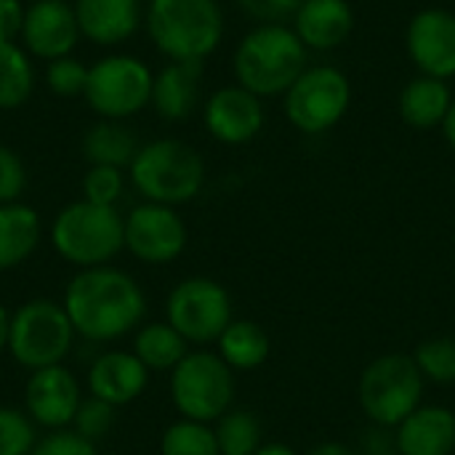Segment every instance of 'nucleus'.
I'll return each instance as SVG.
<instances>
[{"label": "nucleus", "instance_id": "nucleus-1", "mask_svg": "<svg viewBox=\"0 0 455 455\" xmlns=\"http://www.w3.org/2000/svg\"><path fill=\"white\" fill-rule=\"evenodd\" d=\"M61 307L80 339L107 344L144 325L147 296L128 272L107 264L80 269L67 283Z\"/></svg>", "mask_w": 455, "mask_h": 455}, {"label": "nucleus", "instance_id": "nucleus-2", "mask_svg": "<svg viewBox=\"0 0 455 455\" xmlns=\"http://www.w3.org/2000/svg\"><path fill=\"white\" fill-rule=\"evenodd\" d=\"M144 27L168 61L203 64L221 45L224 13L219 0H149Z\"/></svg>", "mask_w": 455, "mask_h": 455}, {"label": "nucleus", "instance_id": "nucleus-3", "mask_svg": "<svg viewBox=\"0 0 455 455\" xmlns=\"http://www.w3.org/2000/svg\"><path fill=\"white\" fill-rule=\"evenodd\" d=\"M232 69L237 85L259 99L285 96L296 77L307 69V45L293 27L259 24L235 48Z\"/></svg>", "mask_w": 455, "mask_h": 455}, {"label": "nucleus", "instance_id": "nucleus-4", "mask_svg": "<svg viewBox=\"0 0 455 455\" xmlns=\"http://www.w3.org/2000/svg\"><path fill=\"white\" fill-rule=\"evenodd\" d=\"M51 248L72 267H107L125 251V216L112 205L75 200L64 205L48 229Z\"/></svg>", "mask_w": 455, "mask_h": 455}, {"label": "nucleus", "instance_id": "nucleus-5", "mask_svg": "<svg viewBox=\"0 0 455 455\" xmlns=\"http://www.w3.org/2000/svg\"><path fill=\"white\" fill-rule=\"evenodd\" d=\"M128 179L147 203L176 208L200 195L205 163L200 152L181 139H152L139 147L128 165Z\"/></svg>", "mask_w": 455, "mask_h": 455}, {"label": "nucleus", "instance_id": "nucleus-6", "mask_svg": "<svg viewBox=\"0 0 455 455\" xmlns=\"http://www.w3.org/2000/svg\"><path fill=\"white\" fill-rule=\"evenodd\" d=\"M427 381L413 355H381L365 365L357 400L373 427L397 429L419 405H424Z\"/></svg>", "mask_w": 455, "mask_h": 455}, {"label": "nucleus", "instance_id": "nucleus-7", "mask_svg": "<svg viewBox=\"0 0 455 455\" xmlns=\"http://www.w3.org/2000/svg\"><path fill=\"white\" fill-rule=\"evenodd\" d=\"M155 72L133 53H107L88 67L83 99L99 120H120L149 107Z\"/></svg>", "mask_w": 455, "mask_h": 455}, {"label": "nucleus", "instance_id": "nucleus-8", "mask_svg": "<svg viewBox=\"0 0 455 455\" xmlns=\"http://www.w3.org/2000/svg\"><path fill=\"white\" fill-rule=\"evenodd\" d=\"M75 336L77 333L59 301L29 299L16 312H11L8 355L29 373L61 365L72 349Z\"/></svg>", "mask_w": 455, "mask_h": 455}, {"label": "nucleus", "instance_id": "nucleus-9", "mask_svg": "<svg viewBox=\"0 0 455 455\" xmlns=\"http://www.w3.org/2000/svg\"><path fill=\"white\" fill-rule=\"evenodd\" d=\"M168 389L181 419L213 424L235 403V371L216 352L197 349L171 371Z\"/></svg>", "mask_w": 455, "mask_h": 455}, {"label": "nucleus", "instance_id": "nucleus-10", "mask_svg": "<svg viewBox=\"0 0 455 455\" xmlns=\"http://www.w3.org/2000/svg\"><path fill=\"white\" fill-rule=\"evenodd\" d=\"M352 104L349 77L331 64L307 67L285 91V115L301 133L317 136L344 120Z\"/></svg>", "mask_w": 455, "mask_h": 455}, {"label": "nucleus", "instance_id": "nucleus-11", "mask_svg": "<svg viewBox=\"0 0 455 455\" xmlns=\"http://www.w3.org/2000/svg\"><path fill=\"white\" fill-rule=\"evenodd\" d=\"M232 320V299L227 288L211 277H187L168 293L165 323L173 325L187 344H216Z\"/></svg>", "mask_w": 455, "mask_h": 455}, {"label": "nucleus", "instance_id": "nucleus-12", "mask_svg": "<svg viewBox=\"0 0 455 455\" xmlns=\"http://www.w3.org/2000/svg\"><path fill=\"white\" fill-rule=\"evenodd\" d=\"M189 232L176 208L141 203L125 216V251L152 267L176 261L187 248Z\"/></svg>", "mask_w": 455, "mask_h": 455}, {"label": "nucleus", "instance_id": "nucleus-13", "mask_svg": "<svg viewBox=\"0 0 455 455\" xmlns=\"http://www.w3.org/2000/svg\"><path fill=\"white\" fill-rule=\"evenodd\" d=\"M83 403L80 381L64 365L32 371L24 384V413L48 432L69 429Z\"/></svg>", "mask_w": 455, "mask_h": 455}, {"label": "nucleus", "instance_id": "nucleus-14", "mask_svg": "<svg viewBox=\"0 0 455 455\" xmlns=\"http://www.w3.org/2000/svg\"><path fill=\"white\" fill-rule=\"evenodd\" d=\"M205 131L227 147L253 141L267 123L264 101L243 85H224L213 91L203 104Z\"/></svg>", "mask_w": 455, "mask_h": 455}, {"label": "nucleus", "instance_id": "nucleus-15", "mask_svg": "<svg viewBox=\"0 0 455 455\" xmlns=\"http://www.w3.org/2000/svg\"><path fill=\"white\" fill-rule=\"evenodd\" d=\"M80 27L72 3L67 0H32L24 13L21 48L40 61L69 56L80 40Z\"/></svg>", "mask_w": 455, "mask_h": 455}, {"label": "nucleus", "instance_id": "nucleus-16", "mask_svg": "<svg viewBox=\"0 0 455 455\" xmlns=\"http://www.w3.org/2000/svg\"><path fill=\"white\" fill-rule=\"evenodd\" d=\"M405 48L421 75L455 77V13L448 8L419 11L405 32Z\"/></svg>", "mask_w": 455, "mask_h": 455}, {"label": "nucleus", "instance_id": "nucleus-17", "mask_svg": "<svg viewBox=\"0 0 455 455\" xmlns=\"http://www.w3.org/2000/svg\"><path fill=\"white\" fill-rule=\"evenodd\" d=\"M80 35L104 48L131 40L144 24L141 0H75L72 3Z\"/></svg>", "mask_w": 455, "mask_h": 455}, {"label": "nucleus", "instance_id": "nucleus-18", "mask_svg": "<svg viewBox=\"0 0 455 455\" xmlns=\"http://www.w3.org/2000/svg\"><path fill=\"white\" fill-rule=\"evenodd\" d=\"M147 384H149V371L141 365V360L133 352H123V349L99 355L91 363L85 379L88 395L115 408L139 400L147 392Z\"/></svg>", "mask_w": 455, "mask_h": 455}, {"label": "nucleus", "instance_id": "nucleus-19", "mask_svg": "<svg viewBox=\"0 0 455 455\" xmlns=\"http://www.w3.org/2000/svg\"><path fill=\"white\" fill-rule=\"evenodd\" d=\"M355 8L349 0H304L293 16V32L307 51H333L349 40Z\"/></svg>", "mask_w": 455, "mask_h": 455}, {"label": "nucleus", "instance_id": "nucleus-20", "mask_svg": "<svg viewBox=\"0 0 455 455\" xmlns=\"http://www.w3.org/2000/svg\"><path fill=\"white\" fill-rule=\"evenodd\" d=\"M397 455H453L455 413L445 405H419L395 429Z\"/></svg>", "mask_w": 455, "mask_h": 455}, {"label": "nucleus", "instance_id": "nucleus-21", "mask_svg": "<svg viewBox=\"0 0 455 455\" xmlns=\"http://www.w3.org/2000/svg\"><path fill=\"white\" fill-rule=\"evenodd\" d=\"M203 64L197 61H168L155 72L149 107L168 123L187 120L200 104Z\"/></svg>", "mask_w": 455, "mask_h": 455}, {"label": "nucleus", "instance_id": "nucleus-22", "mask_svg": "<svg viewBox=\"0 0 455 455\" xmlns=\"http://www.w3.org/2000/svg\"><path fill=\"white\" fill-rule=\"evenodd\" d=\"M43 224L32 205L8 203L0 205V272L21 267L40 245Z\"/></svg>", "mask_w": 455, "mask_h": 455}, {"label": "nucleus", "instance_id": "nucleus-23", "mask_svg": "<svg viewBox=\"0 0 455 455\" xmlns=\"http://www.w3.org/2000/svg\"><path fill=\"white\" fill-rule=\"evenodd\" d=\"M453 104V91L448 80L419 75L400 93V117L416 131L440 128Z\"/></svg>", "mask_w": 455, "mask_h": 455}, {"label": "nucleus", "instance_id": "nucleus-24", "mask_svg": "<svg viewBox=\"0 0 455 455\" xmlns=\"http://www.w3.org/2000/svg\"><path fill=\"white\" fill-rule=\"evenodd\" d=\"M136 133L120 123V120H96L80 141V152L88 160V165H112V168H128L139 152Z\"/></svg>", "mask_w": 455, "mask_h": 455}, {"label": "nucleus", "instance_id": "nucleus-25", "mask_svg": "<svg viewBox=\"0 0 455 455\" xmlns=\"http://www.w3.org/2000/svg\"><path fill=\"white\" fill-rule=\"evenodd\" d=\"M272 344L267 331L253 320H232L216 341V355L235 371L251 373L269 360Z\"/></svg>", "mask_w": 455, "mask_h": 455}, {"label": "nucleus", "instance_id": "nucleus-26", "mask_svg": "<svg viewBox=\"0 0 455 455\" xmlns=\"http://www.w3.org/2000/svg\"><path fill=\"white\" fill-rule=\"evenodd\" d=\"M189 352L184 336L168 323H147L133 336V355L149 373H171Z\"/></svg>", "mask_w": 455, "mask_h": 455}, {"label": "nucleus", "instance_id": "nucleus-27", "mask_svg": "<svg viewBox=\"0 0 455 455\" xmlns=\"http://www.w3.org/2000/svg\"><path fill=\"white\" fill-rule=\"evenodd\" d=\"M35 91L32 56L19 43H0V112L19 109Z\"/></svg>", "mask_w": 455, "mask_h": 455}, {"label": "nucleus", "instance_id": "nucleus-28", "mask_svg": "<svg viewBox=\"0 0 455 455\" xmlns=\"http://www.w3.org/2000/svg\"><path fill=\"white\" fill-rule=\"evenodd\" d=\"M213 435L221 455H256L264 445L261 421L245 408H229L219 421H213Z\"/></svg>", "mask_w": 455, "mask_h": 455}, {"label": "nucleus", "instance_id": "nucleus-29", "mask_svg": "<svg viewBox=\"0 0 455 455\" xmlns=\"http://www.w3.org/2000/svg\"><path fill=\"white\" fill-rule=\"evenodd\" d=\"M160 455H221L211 424L179 419L160 437Z\"/></svg>", "mask_w": 455, "mask_h": 455}, {"label": "nucleus", "instance_id": "nucleus-30", "mask_svg": "<svg viewBox=\"0 0 455 455\" xmlns=\"http://www.w3.org/2000/svg\"><path fill=\"white\" fill-rule=\"evenodd\" d=\"M413 360H416L424 381L440 384V387L455 384V339L451 336H437V339L421 341L413 352Z\"/></svg>", "mask_w": 455, "mask_h": 455}, {"label": "nucleus", "instance_id": "nucleus-31", "mask_svg": "<svg viewBox=\"0 0 455 455\" xmlns=\"http://www.w3.org/2000/svg\"><path fill=\"white\" fill-rule=\"evenodd\" d=\"M37 445L32 419L11 405H0V455H29Z\"/></svg>", "mask_w": 455, "mask_h": 455}, {"label": "nucleus", "instance_id": "nucleus-32", "mask_svg": "<svg viewBox=\"0 0 455 455\" xmlns=\"http://www.w3.org/2000/svg\"><path fill=\"white\" fill-rule=\"evenodd\" d=\"M80 187H83V200L117 208V200L125 192V173L123 168H112V165H91Z\"/></svg>", "mask_w": 455, "mask_h": 455}, {"label": "nucleus", "instance_id": "nucleus-33", "mask_svg": "<svg viewBox=\"0 0 455 455\" xmlns=\"http://www.w3.org/2000/svg\"><path fill=\"white\" fill-rule=\"evenodd\" d=\"M85 80H88V67L72 53L45 64V88L53 96H61V99L83 96Z\"/></svg>", "mask_w": 455, "mask_h": 455}, {"label": "nucleus", "instance_id": "nucleus-34", "mask_svg": "<svg viewBox=\"0 0 455 455\" xmlns=\"http://www.w3.org/2000/svg\"><path fill=\"white\" fill-rule=\"evenodd\" d=\"M115 411H117L115 405H109V403L88 395V397H83V403H80V408H77L69 429L77 432L88 443H99V440H104L112 432V427H115Z\"/></svg>", "mask_w": 455, "mask_h": 455}, {"label": "nucleus", "instance_id": "nucleus-35", "mask_svg": "<svg viewBox=\"0 0 455 455\" xmlns=\"http://www.w3.org/2000/svg\"><path fill=\"white\" fill-rule=\"evenodd\" d=\"M24 189H27V168L21 157L11 147L0 144V205L19 203Z\"/></svg>", "mask_w": 455, "mask_h": 455}, {"label": "nucleus", "instance_id": "nucleus-36", "mask_svg": "<svg viewBox=\"0 0 455 455\" xmlns=\"http://www.w3.org/2000/svg\"><path fill=\"white\" fill-rule=\"evenodd\" d=\"M29 455H99V448L96 443L83 440L72 429H59V432H48L45 437H40Z\"/></svg>", "mask_w": 455, "mask_h": 455}, {"label": "nucleus", "instance_id": "nucleus-37", "mask_svg": "<svg viewBox=\"0 0 455 455\" xmlns=\"http://www.w3.org/2000/svg\"><path fill=\"white\" fill-rule=\"evenodd\" d=\"M259 24H285L293 19L304 0H235Z\"/></svg>", "mask_w": 455, "mask_h": 455}, {"label": "nucleus", "instance_id": "nucleus-38", "mask_svg": "<svg viewBox=\"0 0 455 455\" xmlns=\"http://www.w3.org/2000/svg\"><path fill=\"white\" fill-rule=\"evenodd\" d=\"M27 5L21 0H0V43H19Z\"/></svg>", "mask_w": 455, "mask_h": 455}, {"label": "nucleus", "instance_id": "nucleus-39", "mask_svg": "<svg viewBox=\"0 0 455 455\" xmlns=\"http://www.w3.org/2000/svg\"><path fill=\"white\" fill-rule=\"evenodd\" d=\"M360 455H397V443H395V429L387 427H373L365 432L363 445L357 448Z\"/></svg>", "mask_w": 455, "mask_h": 455}, {"label": "nucleus", "instance_id": "nucleus-40", "mask_svg": "<svg viewBox=\"0 0 455 455\" xmlns=\"http://www.w3.org/2000/svg\"><path fill=\"white\" fill-rule=\"evenodd\" d=\"M307 455H360L357 448H349L344 443H323L317 448H312Z\"/></svg>", "mask_w": 455, "mask_h": 455}, {"label": "nucleus", "instance_id": "nucleus-41", "mask_svg": "<svg viewBox=\"0 0 455 455\" xmlns=\"http://www.w3.org/2000/svg\"><path fill=\"white\" fill-rule=\"evenodd\" d=\"M8 336H11V312L0 304V355L8 352Z\"/></svg>", "mask_w": 455, "mask_h": 455}, {"label": "nucleus", "instance_id": "nucleus-42", "mask_svg": "<svg viewBox=\"0 0 455 455\" xmlns=\"http://www.w3.org/2000/svg\"><path fill=\"white\" fill-rule=\"evenodd\" d=\"M443 136H445V141L451 144L455 149V99L453 104H451V109H448V115H445V120H443Z\"/></svg>", "mask_w": 455, "mask_h": 455}, {"label": "nucleus", "instance_id": "nucleus-43", "mask_svg": "<svg viewBox=\"0 0 455 455\" xmlns=\"http://www.w3.org/2000/svg\"><path fill=\"white\" fill-rule=\"evenodd\" d=\"M256 455H299L291 445H285V443H264Z\"/></svg>", "mask_w": 455, "mask_h": 455}]
</instances>
